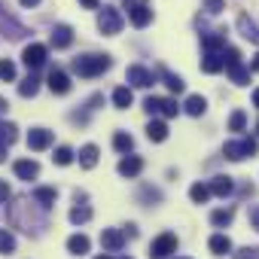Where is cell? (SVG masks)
<instances>
[{"label": "cell", "mask_w": 259, "mask_h": 259, "mask_svg": "<svg viewBox=\"0 0 259 259\" xmlns=\"http://www.w3.org/2000/svg\"><path fill=\"white\" fill-rule=\"evenodd\" d=\"M110 64H113L110 55H79V58H73V73L92 79V76H101L104 70H110Z\"/></svg>", "instance_id": "cell-1"}, {"label": "cell", "mask_w": 259, "mask_h": 259, "mask_svg": "<svg viewBox=\"0 0 259 259\" xmlns=\"http://www.w3.org/2000/svg\"><path fill=\"white\" fill-rule=\"evenodd\" d=\"M223 67L229 70V76H232V82H235V85H247L250 70L241 64V52H238L235 46H226V49H223Z\"/></svg>", "instance_id": "cell-2"}, {"label": "cell", "mask_w": 259, "mask_h": 259, "mask_svg": "<svg viewBox=\"0 0 259 259\" xmlns=\"http://www.w3.org/2000/svg\"><path fill=\"white\" fill-rule=\"evenodd\" d=\"M125 10H128V22L135 28H147L153 22V10L147 0H125Z\"/></svg>", "instance_id": "cell-3"}, {"label": "cell", "mask_w": 259, "mask_h": 259, "mask_svg": "<svg viewBox=\"0 0 259 259\" xmlns=\"http://www.w3.org/2000/svg\"><path fill=\"white\" fill-rule=\"evenodd\" d=\"M256 150H259V144H256L253 138L229 141V144L223 147V153H226V159H229V162H241V159H247V156H256Z\"/></svg>", "instance_id": "cell-4"}, {"label": "cell", "mask_w": 259, "mask_h": 259, "mask_svg": "<svg viewBox=\"0 0 259 259\" xmlns=\"http://www.w3.org/2000/svg\"><path fill=\"white\" fill-rule=\"evenodd\" d=\"M0 31H7L10 40H22V37L28 34V28H25L13 13H7V4H4V0H0Z\"/></svg>", "instance_id": "cell-5"}, {"label": "cell", "mask_w": 259, "mask_h": 259, "mask_svg": "<svg viewBox=\"0 0 259 259\" xmlns=\"http://www.w3.org/2000/svg\"><path fill=\"white\" fill-rule=\"evenodd\" d=\"M171 253H177V235H171V232L159 235L150 244V259H168Z\"/></svg>", "instance_id": "cell-6"}, {"label": "cell", "mask_w": 259, "mask_h": 259, "mask_svg": "<svg viewBox=\"0 0 259 259\" xmlns=\"http://www.w3.org/2000/svg\"><path fill=\"white\" fill-rule=\"evenodd\" d=\"M98 28L104 31V34H119L122 31V13L116 10V7H104L101 10V16H98Z\"/></svg>", "instance_id": "cell-7"}, {"label": "cell", "mask_w": 259, "mask_h": 259, "mask_svg": "<svg viewBox=\"0 0 259 259\" xmlns=\"http://www.w3.org/2000/svg\"><path fill=\"white\" fill-rule=\"evenodd\" d=\"M144 110L150 113V116H156V113H162V116H177V101H171V98H156V95H150L147 101H144Z\"/></svg>", "instance_id": "cell-8"}, {"label": "cell", "mask_w": 259, "mask_h": 259, "mask_svg": "<svg viewBox=\"0 0 259 259\" xmlns=\"http://www.w3.org/2000/svg\"><path fill=\"white\" fill-rule=\"evenodd\" d=\"M46 55H49V49H46L43 43H31V46H25L22 61H25V67H28V70H37V67H43V64H46Z\"/></svg>", "instance_id": "cell-9"}, {"label": "cell", "mask_w": 259, "mask_h": 259, "mask_svg": "<svg viewBox=\"0 0 259 259\" xmlns=\"http://www.w3.org/2000/svg\"><path fill=\"white\" fill-rule=\"evenodd\" d=\"M125 76H128V82H132V85H138V89H150V85L156 82L153 70H147V67H141V64H132Z\"/></svg>", "instance_id": "cell-10"}, {"label": "cell", "mask_w": 259, "mask_h": 259, "mask_svg": "<svg viewBox=\"0 0 259 259\" xmlns=\"http://www.w3.org/2000/svg\"><path fill=\"white\" fill-rule=\"evenodd\" d=\"M101 247H104L107 253H119V250L125 247V235H122L119 229H104V232H101Z\"/></svg>", "instance_id": "cell-11"}, {"label": "cell", "mask_w": 259, "mask_h": 259, "mask_svg": "<svg viewBox=\"0 0 259 259\" xmlns=\"http://www.w3.org/2000/svg\"><path fill=\"white\" fill-rule=\"evenodd\" d=\"M49 147H52V132L49 128H34L28 135V150L40 153V150H49Z\"/></svg>", "instance_id": "cell-12"}, {"label": "cell", "mask_w": 259, "mask_h": 259, "mask_svg": "<svg viewBox=\"0 0 259 259\" xmlns=\"http://www.w3.org/2000/svg\"><path fill=\"white\" fill-rule=\"evenodd\" d=\"M13 171H16L19 180H34V177L40 174V165H37L34 159H19V162L13 165Z\"/></svg>", "instance_id": "cell-13"}, {"label": "cell", "mask_w": 259, "mask_h": 259, "mask_svg": "<svg viewBox=\"0 0 259 259\" xmlns=\"http://www.w3.org/2000/svg\"><path fill=\"white\" fill-rule=\"evenodd\" d=\"M144 171V159L141 156H125L122 162H119V174L122 177H138Z\"/></svg>", "instance_id": "cell-14"}, {"label": "cell", "mask_w": 259, "mask_h": 259, "mask_svg": "<svg viewBox=\"0 0 259 259\" xmlns=\"http://www.w3.org/2000/svg\"><path fill=\"white\" fill-rule=\"evenodd\" d=\"M70 43H73L70 25H55V28H52V46H55V49H67Z\"/></svg>", "instance_id": "cell-15"}, {"label": "cell", "mask_w": 259, "mask_h": 259, "mask_svg": "<svg viewBox=\"0 0 259 259\" xmlns=\"http://www.w3.org/2000/svg\"><path fill=\"white\" fill-rule=\"evenodd\" d=\"M201 46H204V52H213V55H220V52L226 49V34H223V31L204 34V37H201Z\"/></svg>", "instance_id": "cell-16"}, {"label": "cell", "mask_w": 259, "mask_h": 259, "mask_svg": "<svg viewBox=\"0 0 259 259\" xmlns=\"http://www.w3.org/2000/svg\"><path fill=\"white\" fill-rule=\"evenodd\" d=\"M207 189H210V195L226 198V195H232V192H235V183H232V177H213V180L207 183Z\"/></svg>", "instance_id": "cell-17"}, {"label": "cell", "mask_w": 259, "mask_h": 259, "mask_svg": "<svg viewBox=\"0 0 259 259\" xmlns=\"http://www.w3.org/2000/svg\"><path fill=\"white\" fill-rule=\"evenodd\" d=\"M49 89H52L55 95H67V92H70V76H67L64 70H52V73H49Z\"/></svg>", "instance_id": "cell-18"}, {"label": "cell", "mask_w": 259, "mask_h": 259, "mask_svg": "<svg viewBox=\"0 0 259 259\" xmlns=\"http://www.w3.org/2000/svg\"><path fill=\"white\" fill-rule=\"evenodd\" d=\"M55 198H58V192H55L52 186H40V189H34V201H37L43 210H49V207L55 204Z\"/></svg>", "instance_id": "cell-19"}, {"label": "cell", "mask_w": 259, "mask_h": 259, "mask_svg": "<svg viewBox=\"0 0 259 259\" xmlns=\"http://www.w3.org/2000/svg\"><path fill=\"white\" fill-rule=\"evenodd\" d=\"M147 138L156 141V144H162V141L168 138V125H165L162 119H150V125H147Z\"/></svg>", "instance_id": "cell-20"}, {"label": "cell", "mask_w": 259, "mask_h": 259, "mask_svg": "<svg viewBox=\"0 0 259 259\" xmlns=\"http://www.w3.org/2000/svg\"><path fill=\"white\" fill-rule=\"evenodd\" d=\"M89 247H92V241H89L85 235H70V238H67V250H70L73 256H85Z\"/></svg>", "instance_id": "cell-21"}, {"label": "cell", "mask_w": 259, "mask_h": 259, "mask_svg": "<svg viewBox=\"0 0 259 259\" xmlns=\"http://www.w3.org/2000/svg\"><path fill=\"white\" fill-rule=\"evenodd\" d=\"M201 70H204V73H220V70H223V52H220V55L204 52V58H201Z\"/></svg>", "instance_id": "cell-22"}, {"label": "cell", "mask_w": 259, "mask_h": 259, "mask_svg": "<svg viewBox=\"0 0 259 259\" xmlns=\"http://www.w3.org/2000/svg\"><path fill=\"white\" fill-rule=\"evenodd\" d=\"M207 247H210V253H217V256H226V253H232V241H229L226 235H213V238L207 241Z\"/></svg>", "instance_id": "cell-23"}, {"label": "cell", "mask_w": 259, "mask_h": 259, "mask_svg": "<svg viewBox=\"0 0 259 259\" xmlns=\"http://www.w3.org/2000/svg\"><path fill=\"white\" fill-rule=\"evenodd\" d=\"M16 138H19V128L13 122H0V147L16 144Z\"/></svg>", "instance_id": "cell-24"}, {"label": "cell", "mask_w": 259, "mask_h": 259, "mask_svg": "<svg viewBox=\"0 0 259 259\" xmlns=\"http://www.w3.org/2000/svg\"><path fill=\"white\" fill-rule=\"evenodd\" d=\"M132 101H135V95H132V89H128V85H119V89L113 92V104H116L119 110L132 107Z\"/></svg>", "instance_id": "cell-25"}, {"label": "cell", "mask_w": 259, "mask_h": 259, "mask_svg": "<svg viewBox=\"0 0 259 259\" xmlns=\"http://www.w3.org/2000/svg\"><path fill=\"white\" fill-rule=\"evenodd\" d=\"M113 147L128 156V153H132V147H135V138L128 135V132H116V135H113Z\"/></svg>", "instance_id": "cell-26"}, {"label": "cell", "mask_w": 259, "mask_h": 259, "mask_svg": "<svg viewBox=\"0 0 259 259\" xmlns=\"http://www.w3.org/2000/svg\"><path fill=\"white\" fill-rule=\"evenodd\" d=\"M183 107H186V113H189V116H201V113L207 110V101H204L201 95H189Z\"/></svg>", "instance_id": "cell-27"}, {"label": "cell", "mask_w": 259, "mask_h": 259, "mask_svg": "<svg viewBox=\"0 0 259 259\" xmlns=\"http://www.w3.org/2000/svg\"><path fill=\"white\" fill-rule=\"evenodd\" d=\"M79 165H82V168H95V165H98V147H95V144H85V147L79 150Z\"/></svg>", "instance_id": "cell-28"}, {"label": "cell", "mask_w": 259, "mask_h": 259, "mask_svg": "<svg viewBox=\"0 0 259 259\" xmlns=\"http://www.w3.org/2000/svg\"><path fill=\"white\" fill-rule=\"evenodd\" d=\"M89 220H92V207H89V204L70 207V223H73V226H82V223H89Z\"/></svg>", "instance_id": "cell-29"}, {"label": "cell", "mask_w": 259, "mask_h": 259, "mask_svg": "<svg viewBox=\"0 0 259 259\" xmlns=\"http://www.w3.org/2000/svg\"><path fill=\"white\" fill-rule=\"evenodd\" d=\"M37 92H40V79H37V76H28V79L19 82V95H22V98H34Z\"/></svg>", "instance_id": "cell-30"}, {"label": "cell", "mask_w": 259, "mask_h": 259, "mask_svg": "<svg viewBox=\"0 0 259 259\" xmlns=\"http://www.w3.org/2000/svg\"><path fill=\"white\" fill-rule=\"evenodd\" d=\"M232 217H235V210H232V207H220V210H213V213H210V223H213L217 229H223V226H229V223H232Z\"/></svg>", "instance_id": "cell-31"}, {"label": "cell", "mask_w": 259, "mask_h": 259, "mask_svg": "<svg viewBox=\"0 0 259 259\" xmlns=\"http://www.w3.org/2000/svg\"><path fill=\"white\" fill-rule=\"evenodd\" d=\"M238 28L244 31V37H247V40H253V43L259 46V28H256V25H253L247 16H241V19H238Z\"/></svg>", "instance_id": "cell-32"}, {"label": "cell", "mask_w": 259, "mask_h": 259, "mask_svg": "<svg viewBox=\"0 0 259 259\" xmlns=\"http://www.w3.org/2000/svg\"><path fill=\"white\" fill-rule=\"evenodd\" d=\"M189 198H192L195 204H204V201L210 198V189H207V183H192V189H189Z\"/></svg>", "instance_id": "cell-33"}, {"label": "cell", "mask_w": 259, "mask_h": 259, "mask_svg": "<svg viewBox=\"0 0 259 259\" xmlns=\"http://www.w3.org/2000/svg\"><path fill=\"white\" fill-rule=\"evenodd\" d=\"M244 128H247V113L244 110H235L229 116V132H244Z\"/></svg>", "instance_id": "cell-34"}, {"label": "cell", "mask_w": 259, "mask_h": 259, "mask_svg": "<svg viewBox=\"0 0 259 259\" xmlns=\"http://www.w3.org/2000/svg\"><path fill=\"white\" fill-rule=\"evenodd\" d=\"M162 76H165V85H168L171 92H177V95H180V92L186 89V82H183L180 76H174V73H168V70H162Z\"/></svg>", "instance_id": "cell-35"}, {"label": "cell", "mask_w": 259, "mask_h": 259, "mask_svg": "<svg viewBox=\"0 0 259 259\" xmlns=\"http://www.w3.org/2000/svg\"><path fill=\"white\" fill-rule=\"evenodd\" d=\"M0 79H4V82H13V79H16V64H13L10 58L0 61Z\"/></svg>", "instance_id": "cell-36"}, {"label": "cell", "mask_w": 259, "mask_h": 259, "mask_svg": "<svg viewBox=\"0 0 259 259\" xmlns=\"http://www.w3.org/2000/svg\"><path fill=\"white\" fill-rule=\"evenodd\" d=\"M52 159H55V165H70V162H73V150H70V147H58Z\"/></svg>", "instance_id": "cell-37"}, {"label": "cell", "mask_w": 259, "mask_h": 259, "mask_svg": "<svg viewBox=\"0 0 259 259\" xmlns=\"http://www.w3.org/2000/svg\"><path fill=\"white\" fill-rule=\"evenodd\" d=\"M13 250H16V238L0 229V253H13Z\"/></svg>", "instance_id": "cell-38"}, {"label": "cell", "mask_w": 259, "mask_h": 259, "mask_svg": "<svg viewBox=\"0 0 259 259\" xmlns=\"http://www.w3.org/2000/svg\"><path fill=\"white\" fill-rule=\"evenodd\" d=\"M256 256H259V250H253V247H244L235 253V259H256Z\"/></svg>", "instance_id": "cell-39"}, {"label": "cell", "mask_w": 259, "mask_h": 259, "mask_svg": "<svg viewBox=\"0 0 259 259\" xmlns=\"http://www.w3.org/2000/svg\"><path fill=\"white\" fill-rule=\"evenodd\" d=\"M204 7H207V13H213V16H217V13L223 10V0H204Z\"/></svg>", "instance_id": "cell-40"}, {"label": "cell", "mask_w": 259, "mask_h": 259, "mask_svg": "<svg viewBox=\"0 0 259 259\" xmlns=\"http://www.w3.org/2000/svg\"><path fill=\"white\" fill-rule=\"evenodd\" d=\"M10 198V186H7V180H0V201H7Z\"/></svg>", "instance_id": "cell-41"}, {"label": "cell", "mask_w": 259, "mask_h": 259, "mask_svg": "<svg viewBox=\"0 0 259 259\" xmlns=\"http://www.w3.org/2000/svg\"><path fill=\"white\" fill-rule=\"evenodd\" d=\"M250 223L253 229H259V207H250Z\"/></svg>", "instance_id": "cell-42"}, {"label": "cell", "mask_w": 259, "mask_h": 259, "mask_svg": "<svg viewBox=\"0 0 259 259\" xmlns=\"http://www.w3.org/2000/svg\"><path fill=\"white\" fill-rule=\"evenodd\" d=\"M79 4H82L85 10H98V7H101V0H79Z\"/></svg>", "instance_id": "cell-43"}, {"label": "cell", "mask_w": 259, "mask_h": 259, "mask_svg": "<svg viewBox=\"0 0 259 259\" xmlns=\"http://www.w3.org/2000/svg\"><path fill=\"white\" fill-rule=\"evenodd\" d=\"M37 4H40V0H22V7H28V10H31V7H37Z\"/></svg>", "instance_id": "cell-44"}, {"label": "cell", "mask_w": 259, "mask_h": 259, "mask_svg": "<svg viewBox=\"0 0 259 259\" xmlns=\"http://www.w3.org/2000/svg\"><path fill=\"white\" fill-rule=\"evenodd\" d=\"M250 67H253V70H256V73H259V55H256V58H253V64H250Z\"/></svg>", "instance_id": "cell-45"}, {"label": "cell", "mask_w": 259, "mask_h": 259, "mask_svg": "<svg viewBox=\"0 0 259 259\" xmlns=\"http://www.w3.org/2000/svg\"><path fill=\"white\" fill-rule=\"evenodd\" d=\"M253 104H256V107H259V89H256V92H253Z\"/></svg>", "instance_id": "cell-46"}, {"label": "cell", "mask_w": 259, "mask_h": 259, "mask_svg": "<svg viewBox=\"0 0 259 259\" xmlns=\"http://www.w3.org/2000/svg\"><path fill=\"white\" fill-rule=\"evenodd\" d=\"M7 159V147H0V162H4Z\"/></svg>", "instance_id": "cell-47"}, {"label": "cell", "mask_w": 259, "mask_h": 259, "mask_svg": "<svg viewBox=\"0 0 259 259\" xmlns=\"http://www.w3.org/2000/svg\"><path fill=\"white\" fill-rule=\"evenodd\" d=\"M7 107H10V104H7V101H4V98H0V113H4V110H7Z\"/></svg>", "instance_id": "cell-48"}, {"label": "cell", "mask_w": 259, "mask_h": 259, "mask_svg": "<svg viewBox=\"0 0 259 259\" xmlns=\"http://www.w3.org/2000/svg\"><path fill=\"white\" fill-rule=\"evenodd\" d=\"M98 259H113V256H110V253H104V256H98Z\"/></svg>", "instance_id": "cell-49"}, {"label": "cell", "mask_w": 259, "mask_h": 259, "mask_svg": "<svg viewBox=\"0 0 259 259\" xmlns=\"http://www.w3.org/2000/svg\"><path fill=\"white\" fill-rule=\"evenodd\" d=\"M256 132H259V125H256Z\"/></svg>", "instance_id": "cell-50"}]
</instances>
